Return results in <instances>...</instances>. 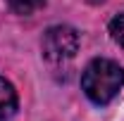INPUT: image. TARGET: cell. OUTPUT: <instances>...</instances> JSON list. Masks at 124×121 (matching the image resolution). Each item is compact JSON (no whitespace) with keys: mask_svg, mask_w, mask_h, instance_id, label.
<instances>
[{"mask_svg":"<svg viewBox=\"0 0 124 121\" xmlns=\"http://www.w3.org/2000/svg\"><path fill=\"white\" fill-rule=\"evenodd\" d=\"M43 57L50 62H67L79 50V33L72 26H50L43 33Z\"/></svg>","mask_w":124,"mask_h":121,"instance_id":"obj_2","label":"cell"},{"mask_svg":"<svg viewBox=\"0 0 124 121\" xmlns=\"http://www.w3.org/2000/svg\"><path fill=\"white\" fill-rule=\"evenodd\" d=\"M17 107H19V100H17L15 86L0 76V121H10L17 114Z\"/></svg>","mask_w":124,"mask_h":121,"instance_id":"obj_3","label":"cell"},{"mask_svg":"<svg viewBox=\"0 0 124 121\" xmlns=\"http://www.w3.org/2000/svg\"><path fill=\"white\" fill-rule=\"evenodd\" d=\"M7 5L15 14H33L46 5V0H7Z\"/></svg>","mask_w":124,"mask_h":121,"instance_id":"obj_4","label":"cell"},{"mask_svg":"<svg viewBox=\"0 0 124 121\" xmlns=\"http://www.w3.org/2000/svg\"><path fill=\"white\" fill-rule=\"evenodd\" d=\"M124 86V69L112 60L98 57L81 74V90L93 105H110Z\"/></svg>","mask_w":124,"mask_h":121,"instance_id":"obj_1","label":"cell"},{"mask_svg":"<svg viewBox=\"0 0 124 121\" xmlns=\"http://www.w3.org/2000/svg\"><path fill=\"white\" fill-rule=\"evenodd\" d=\"M88 2H93V5H100V2H105V0H88Z\"/></svg>","mask_w":124,"mask_h":121,"instance_id":"obj_6","label":"cell"},{"mask_svg":"<svg viewBox=\"0 0 124 121\" xmlns=\"http://www.w3.org/2000/svg\"><path fill=\"white\" fill-rule=\"evenodd\" d=\"M110 36L117 45L124 47V14H117L112 21H110Z\"/></svg>","mask_w":124,"mask_h":121,"instance_id":"obj_5","label":"cell"}]
</instances>
